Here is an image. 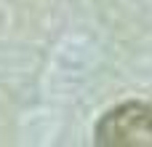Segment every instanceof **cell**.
Returning a JSON list of instances; mask_svg holds the SVG:
<instances>
[{
	"mask_svg": "<svg viewBox=\"0 0 152 147\" xmlns=\"http://www.w3.org/2000/svg\"><path fill=\"white\" fill-rule=\"evenodd\" d=\"M94 137L102 147H152V104L123 102L107 110Z\"/></svg>",
	"mask_w": 152,
	"mask_h": 147,
	"instance_id": "1",
	"label": "cell"
}]
</instances>
